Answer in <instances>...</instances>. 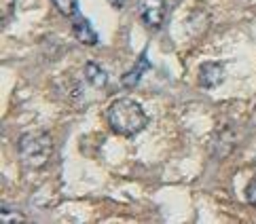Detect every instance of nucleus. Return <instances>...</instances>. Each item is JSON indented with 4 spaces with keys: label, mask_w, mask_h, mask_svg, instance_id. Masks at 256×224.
I'll list each match as a JSON object with an SVG mask.
<instances>
[{
    "label": "nucleus",
    "mask_w": 256,
    "mask_h": 224,
    "mask_svg": "<svg viewBox=\"0 0 256 224\" xmlns=\"http://www.w3.org/2000/svg\"><path fill=\"white\" fill-rule=\"evenodd\" d=\"M106 119L110 129L125 138L140 133L146 127V123H148V116H146L144 108L136 100H132V97H118V100H114L108 106Z\"/></svg>",
    "instance_id": "obj_1"
},
{
    "label": "nucleus",
    "mask_w": 256,
    "mask_h": 224,
    "mask_svg": "<svg viewBox=\"0 0 256 224\" xmlns=\"http://www.w3.org/2000/svg\"><path fill=\"white\" fill-rule=\"evenodd\" d=\"M17 152H20V161L28 169H38L47 165L51 159L53 140L44 131H28L17 142Z\"/></svg>",
    "instance_id": "obj_2"
},
{
    "label": "nucleus",
    "mask_w": 256,
    "mask_h": 224,
    "mask_svg": "<svg viewBox=\"0 0 256 224\" xmlns=\"http://www.w3.org/2000/svg\"><path fill=\"white\" fill-rule=\"evenodd\" d=\"M140 19L148 25V28H161L168 15V4L166 0H140L138 4Z\"/></svg>",
    "instance_id": "obj_3"
},
{
    "label": "nucleus",
    "mask_w": 256,
    "mask_h": 224,
    "mask_svg": "<svg viewBox=\"0 0 256 224\" xmlns=\"http://www.w3.org/2000/svg\"><path fill=\"white\" fill-rule=\"evenodd\" d=\"M224 80V66H220L218 61H206L199 68V83L206 89H214Z\"/></svg>",
    "instance_id": "obj_4"
},
{
    "label": "nucleus",
    "mask_w": 256,
    "mask_h": 224,
    "mask_svg": "<svg viewBox=\"0 0 256 224\" xmlns=\"http://www.w3.org/2000/svg\"><path fill=\"white\" fill-rule=\"evenodd\" d=\"M72 21H74V23H72L74 36H76L80 42H83V44H89V47L98 42V34H96V30L91 28V23L85 19L83 15H80V13L74 15V17H72Z\"/></svg>",
    "instance_id": "obj_5"
},
{
    "label": "nucleus",
    "mask_w": 256,
    "mask_h": 224,
    "mask_svg": "<svg viewBox=\"0 0 256 224\" xmlns=\"http://www.w3.org/2000/svg\"><path fill=\"white\" fill-rule=\"evenodd\" d=\"M148 70V59H146V55H140V59H138V64H136L130 72H127L123 78H121V83L127 87V89H134L136 85L140 83V78H142V74Z\"/></svg>",
    "instance_id": "obj_6"
},
{
    "label": "nucleus",
    "mask_w": 256,
    "mask_h": 224,
    "mask_svg": "<svg viewBox=\"0 0 256 224\" xmlns=\"http://www.w3.org/2000/svg\"><path fill=\"white\" fill-rule=\"evenodd\" d=\"M85 78L94 87H98V89L100 87H106V83H108V74L98 64H87L85 66Z\"/></svg>",
    "instance_id": "obj_7"
},
{
    "label": "nucleus",
    "mask_w": 256,
    "mask_h": 224,
    "mask_svg": "<svg viewBox=\"0 0 256 224\" xmlns=\"http://www.w3.org/2000/svg\"><path fill=\"white\" fill-rule=\"evenodd\" d=\"M53 4H56L58 11L64 17H68V19H72L74 15H78V2L76 0H53Z\"/></svg>",
    "instance_id": "obj_8"
},
{
    "label": "nucleus",
    "mask_w": 256,
    "mask_h": 224,
    "mask_svg": "<svg viewBox=\"0 0 256 224\" xmlns=\"http://www.w3.org/2000/svg\"><path fill=\"white\" fill-rule=\"evenodd\" d=\"M0 2H2V6H0V17H2V21H6L15 11V0H0Z\"/></svg>",
    "instance_id": "obj_9"
},
{
    "label": "nucleus",
    "mask_w": 256,
    "mask_h": 224,
    "mask_svg": "<svg viewBox=\"0 0 256 224\" xmlns=\"http://www.w3.org/2000/svg\"><path fill=\"white\" fill-rule=\"evenodd\" d=\"M246 199H248V203L252 205V208H256V176L250 180L248 188H246Z\"/></svg>",
    "instance_id": "obj_10"
},
{
    "label": "nucleus",
    "mask_w": 256,
    "mask_h": 224,
    "mask_svg": "<svg viewBox=\"0 0 256 224\" xmlns=\"http://www.w3.org/2000/svg\"><path fill=\"white\" fill-rule=\"evenodd\" d=\"M0 220H2L4 224H8V222H22L24 218H22V216H11L8 212H2V216H0Z\"/></svg>",
    "instance_id": "obj_11"
},
{
    "label": "nucleus",
    "mask_w": 256,
    "mask_h": 224,
    "mask_svg": "<svg viewBox=\"0 0 256 224\" xmlns=\"http://www.w3.org/2000/svg\"><path fill=\"white\" fill-rule=\"evenodd\" d=\"M108 4H110V6H114V8H123L125 0H108Z\"/></svg>",
    "instance_id": "obj_12"
}]
</instances>
